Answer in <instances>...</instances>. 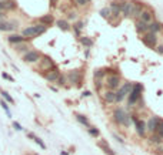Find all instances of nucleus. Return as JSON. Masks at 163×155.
Masks as SVG:
<instances>
[{"mask_svg": "<svg viewBox=\"0 0 163 155\" xmlns=\"http://www.w3.org/2000/svg\"><path fill=\"white\" fill-rule=\"evenodd\" d=\"M75 3L77 7H84V6H87V0H75Z\"/></svg>", "mask_w": 163, "mask_h": 155, "instance_id": "36", "label": "nucleus"}, {"mask_svg": "<svg viewBox=\"0 0 163 155\" xmlns=\"http://www.w3.org/2000/svg\"><path fill=\"white\" fill-rule=\"evenodd\" d=\"M56 3H57V0H50V4L53 6V7L56 6Z\"/></svg>", "mask_w": 163, "mask_h": 155, "instance_id": "45", "label": "nucleus"}, {"mask_svg": "<svg viewBox=\"0 0 163 155\" xmlns=\"http://www.w3.org/2000/svg\"><path fill=\"white\" fill-rule=\"evenodd\" d=\"M76 117V120H77V123H80L83 127H86V128H90V121L87 120V117H84V115H82V114H76L75 115Z\"/></svg>", "mask_w": 163, "mask_h": 155, "instance_id": "21", "label": "nucleus"}, {"mask_svg": "<svg viewBox=\"0 0 163 155\" xmlns=\"http://www.w3.org/2000/svg\"><path fill=\"white\" fill-rule=\"evenodd\" d=\"M4 16H6V14H4V12H0V20H2V19H4Z\"/></svg>", "mask_w": 163, "mask_h": 155, "instance_id": "46", "label": "nucleus"}, {"mask_svg": "<svg viewBox=\"0 0 163 155\" xmlns=\"http://www.w3.org/2000/svg\"><path fill=\"white\" fill-rule=\"evenodd\" d=\"M99 147L103 149V152H105L106 155H116V154H114V151L109 147V144L106 142V141H103V139H100V141H99Z\"/></svg>", "mask_w": 163, "mask_h": 155, "instance_id": "20", "label": "nucleus"}, {"mask_svg": "<svg viewBox=\"0 0 163 155\" xmlns=\"http://www.w3.org/2000/svg\"><path fill=\"white\" fill-rule=\"evenodd\" d=\"M79 40H80V43L86 47V49H90V47L93 46V40H92V39H89V37H84L83 36V37H80Z\"/></svg>", "mask_w": 163, "mask_h": 155, "instance_id": "26", "label": "nucleus"}, {"mask_svg": "<svg viewBox=\"0 0 163 155\" xmlns=\"http://www.w3.org/2000/svg\"><path fill=\"white\" fill-rule=\"evenodd\" d=\"M14 49H16V51H19V53H21V51H23V53H27V51H30L29 50V46L27 44H23V43H21V44H16L14 46Z\"/></svg>", "mask_w": 163, "mask_h": 155, "instance_id": "29", "label": "nucleus"}, {"mask_svg": "<svg viewBox=\"0 0 163 155\" xmlns=\"http://www.w3.org/2000/svg\"><path fill=\"white\" fill-rule=\"evenodd\" d=\"M67 78H69V81L70 83H75L76 86H80V73L77 71V70H73V71H70V73L67 74Z\"/></svg>", "mask_w": 163, "mask_h": 155, "instance_id": "15", "label": "nucleus"}, {"mask_svg": "<svg viewBox=\"0 0 163 155\" xmlns=\"http://www.w3.org/2000/svg\"><path fill=\"white\" fill-rule=\"evenodd\" d=\"M132 87H133V83H123V84L119 87V90H116V98H114V102L120 104L123 100H126L127 95L130 94V91H132Z\"/></svg>", "mask_w": 163, "mask_h": 155, "instance_id": "5", "label": "nucleus"}, {"mask_svg": "<svg viewBox=\"0 0 163 155\" xmlns=\"http://www.w3.org/2000/svg\"><path fill=\"white\" fill-rule=\"evenodd\" d=\"M0 94H2V97H3V100H4L6 102H7V104H14V100H13V98H12V95H10V94H9L7 91L2 90V91H0Z\"/></svg>", "mask_w": 163, "mask_h": 155, "instance_id": "28", "label": "nucleus"}, {"mask_svg": "<svg viewBox=\"0 0 163 155\" xmlns=\"http://www.w3.org/2000/svg\"><path fill=\"white\" fill-rule=\"evenodd\" d=\"M0 2H4V0H0Z\"/></svg>", "mask_w": 163, "mask_h": 155, "instance_id": "48", "label": "nucleus"}, {"mask_svg": "<svg viewBox=\"0 0 163 155\" xmlns=\"http://www.w3.org/2000/svg\"><path fill=\"white\" fill-rule=\"evenodd\" d=\"M122 86V77L120 74H109L105 77V87L106 90L116 91Z\"/></svg>", "mask_w": 163, "mask_h": 155, "instance_id": "4", "label": "nucleus"}, {"mask_svg": "<svg viewBox=\"0 0 163 155\" xmlns=\"http://www.w3.org/2000/svg\"><path fill=\"white\" fill-rule=\"evenodd\" d=\"M42 74H43V77L50 83H56L57 78L60 77V71H59V68L56 65L52 67V68H49V70H45V73H42Z\"/></svg>", "mask_w": 163, "mask_h": 155, "instance_id": "10", "label": "nucleus"}, {"mask_svg": "<svg viewBox=\"0 0 163 155\" xmlns=\"http://www.w3.org/2000/svg\"><path fill=\"white\" fill-rule=\"evenodd\" d=\"M67 19H69V20H76V19H77V13L70 12V13H69V16H67Z\"/></svg>", "mask_w": 163, "mask_h": 155, "instance_id": "38", "label": "nucleus"}, {"mask_svg": "<svg viewBox=\"0 0 163 155\" xmlns=\"http://www.w3.org/2000/svg\"><path fill=\"white\" fill-rule=\"evenodd\" d=\"M160 121H162V118L160 117H157V115H152L150 118L146 121V132H149V134H156V131H157V127H159Z\"/></svg>", "mask_w": 163, "mask_h": 155, "instance_id": "8", "label": "nucleus"}, {"mask_svg": "<svg viewBox=\"0 0 163 155\" xmlns=\"http://www.w3.org/2000/svg\"><path fill=\"white\" fill-rule=\"evenodd\" d=\"M113 137H114V138H116V139H117V141H119V142H120V144H123V139H122V138H120V137H119V135H117V134H113Z\"/></svg>", "mask_w": 163, "mask_h": 155, "instance_id": "42", "label": "nucleus"}, {"mask_svg": "<svg viewBox=\"0 0 163 155\" xmlns=\"http://www.w3.org/2000/svg\"><path fill=\"white\" fill-rule=\"evenodd\" d=\"M29 138H32V139H33L34 142L37 144V145H39L40 148H42V149H46V145H45V142H43L42 139L39 138L37 135H34V134H32V132H30V134H29Z\"/></svg>", "mask_w": 163, "mask_h": 155, "instance_id": "24", "label": "nucleus"}, {"mask_svg": "<svg viewBox=\"0 0 163 155\" xmlns=\"http://www.w3.org/2000/svg\"><path fill=\"white\" fill-rule=\"evenodd\" d=\"M147 141H149V144L153 145V147H162L163 145V139L160 138L157 134H152L150 137L147 138Z\"/></svg>", "mask_w": 163, "mask_h": 155, "instance_id": "18", "label": "nucleus"}, {"mask_svg": "<svg viewBox=\"0 0 163 155\" xmlns=\"http://www.w3.org/2000/svg\"><path fill=\"white\" fill-rule=\"evenodd\" d=\"M13 127H14L17 131H20V130H21V125H20L19 123H13Z\"/></svg>", "mask_w": 163, "mask_h": 155, "instance_id": "41", "label": "nucleus"}, {"mask_svg": "<svg viewBox=\"0 0 163 155\" xmlns=\"http://www.w3.org/2000/svg\"><path fill=\"white\" fill-rule=\"evenodd\" d=\"M155 50L160 54V56H163V44H157V46H156V49H155Z\"/></svg>", "mask_w": 163, "mask_h": 155, "instance_id": "39", "label": "nucleus"}, {"mask_svg": "<svg viewBox=\"0 0 163 155\" xmlns=\"http://www.w3.org/2000/svg\"><path fill=\"white\" fill-rule=\"evenodd\" d=\"M156 134L159 135L160 138L163 139V120L160 121V124H159V127H157V131H156Z\"/></svg>", "mask_w": 163, "mask_h": 155, "instance_id": "35", "label": "nucleus"}, {"mask_svg": "<svg viewBox=\"0 0 163 155\" xmlns=\"http://www.w3.org/2000/svg\"><path fill=\"white\" fill-rule=\"evenodd\" d=\"M120 3V14L125 19H130L133 13V0H119Z\"/></svg>", "mask_w": 163, "mask_h": 155, "instance_id": "7", "label": "nucleus"}, {"mask_svg": "<svg viewBox=\"0 0 163 155\" xmlns=\"http://www.w3.org/2000/svg\"><path fill=\"white\" fill-rule=\"evenodd\" d=\"M52 23H53V16H52V14H47V16L40 17V24H45L47 27V26H50Z\"/></svg>", "mask_w": 163, "mask_h": 155, "instance_id": "25", "label": "nucleus"}, {"mask_svg": "<svg viewBox=\"0 0 163 155\" xmlns=\"http://www.w3.org/2000/svg\"><path fill=\"white\" fill-rule=\"evenodd\" d=\"M2 76H3V78H6V80H9V81H14V78H13L12 77V76H7V74H6V73H3V74H2Z\"/></svg>", "mask_w": 163, "mask_h": 155, "instance_id": "40", "label": "nucleus"}, {"mask_svg": "<svg viewBox=\"0 0 163 155\" xmlns=\"http://www.w3.org/2000/svg\"><path fill=\"white\" fill-rule=\"evenodd\" d=\"M7 41L9 43H12V44H21V43H25L26 39L21 34H10L7 37Z\"/></svg>", "mask_w": 163, "mask_h": 155, "instance_id": "16", "label": "nucleus"}, {"mask_svg": "<svg viewBox=\"0 0 163 155\" xmlns=\"http://www.w3.org/2000/svg\"><path fill=\"white\" fill-rule=\"evenodd\" d=\"M40 57H42V54L39 53V51L30 50V51H27V53L23 56V61L25 63H37L39 60H40Z\"/></svg>", "mask_w": 163, "mask_h": 155, "instance_id": "12", "label": "nucleus"}, {"mask_svg": "<svg viewBox=\"0 0 163 155\" xmlns=\"http://www.w3.org/2000/svg\"><path fill=\"white\" fill-rule=\"evenodd\" d=\"M59 86H66V76H62L60 74V77L57 78V81H56Z\"/></svg>", "mask_w": 163, "mask_h": 155, "instance_id": "37", "label": "nucleus"}, {"mask_svg": "<svg viewBox=\"0 0 163 155\" xmlns=\"http://www.w3.org/2000/svg\"><path fill=\"white\" fill-rule=\"evenodd\" d=\"M56 26H57L60 30H63V31H69V30H70V24H69L67 20H57L56 21Z\"/></svg>", "mask_w": 163, "mask_h": 155, "instance_id": "23", "label": "nucleus"}, {"mask_svg": "<svg viewBox=\"0 0 163 155\" xmlns=\"http://www.w3.org/2000/svg\"><path fill=\"white\" fill-rule=\"evenodd\" d=\"M146 9V4L143 2H138V0H133V13H132V19L134 20H139V17L142 14V12Z\"/></svg>", "mask_w": 163, "mask_h": 155, "instance_id": "11", "label": "nucleus"}, {"mask_svg": "<svg viewBox=\"0 0 163 155\" xmlns=\"http://www.w3.org/2000/svg\"><path fill=\"white\" fill-rule=\"evenodd\" d=\"M6 10V6H4L3 2H0V12H4Z\"/></svg>", "mask_w": 163, "mask_h": 155, "instance_id": "43", "label": "nucleus"}, {"mask_svg": "<svg viewBox=\"0 0 163 155\" xmlns=\"http://www.w3.org/2000/svg\"><path fill=\"white\" fill-rule=\"evenodd\" d=\"M134 26H136V31L139 33V34H146V33H149V27H147L146 23H143L142 20H136V23H134Z\"/></svg>", "mask_w": 163, "mask_h": 155, "instance_id": "17", "label": "nucleus"}, {"mask_svg": "<svg viewBox=\"0 0 163 155\" xmlns=\"http://www.w3.org/2000/svg\"><path fill=\"white\" fill-rule=\"evenodd\" d=\"M0 105H2V108H3L4 111H6V114L9 115V117H12V114H10V110H9V105H7V102L4 101L3 98L0 100Z\"/></svg>", "mask_w": 163, "mask_h": 155, "instance_id": "34", "label": "nucleus"}, {"mask_svg": "<svg viewBox=\"0 0 163 155\" xmlns=\"http://www.w3.org/2000/svg\"><path fill=\"white\" fill-rule=\"evenodd\" d=\"M142 93H143V86L140 83H133V87H132V91L127 95V104L130 107L136 105L140 100H142Z\"/></svg>", "mask_w": 163, "mask_h": 155, "instance_id": "2", "label": "nucleus"}, {"mask_svg": "<svg viewBox=\"0 0 163 155\" xmlns=\"http://www.w3.org/2000/svg\"><path fill=\"white\" fill-rule=\"evenodd\" d=\"M142 43L145 46H147L149 49H156V46H157V34H153V33H146V34H143L142 37Z\"/></svg>", "mask_w": 163, "mask_h": 155, "instance_id": "9", "label": "nucleus"}, {"mask_svg": "<svg viewBox=\"0 0 163 155\" xmlns=\"http://www.w3.org/2000/svg\"><path fill=\"white\" fill-rule=\"evenodd\" d=\"M139 20H142L143 23L149 24V23H152V21L155 20V12H153L152 9L146 7V9H145V10L142 12V14H140V17H139Z\"/></svg>", "mask_w": 163, "mask_h": 155, "instance_id": "13", "label": "nucleus"}, {"mask_svg": "<svg viewBox=\"0 0 163 155\" xmlns=\"http://www.w3.org/2000/svg\"><path fill=\"white\" fill-rule=\"evenodd\" d=\"M82 95H83V97H90V95H92V93H90V91H83V94H82Z\"/></svg>", "mask_w": 163, "mask_h": 155, "instance_id": "44", "label": "nucleus"}, {"mask_svg": "<svg viewBox=\"0 0 163 155\" xmlns=\"http://www.w3.org/2000/svg\"><path fill=\"white\" fill-rule=\"evenodd\" d=\"M90 2H92V0H87V3H90Z\"/></svg>", "mask_w": 163, "mask_h": 155, "instance_id": "47", "label": "nucleus"}, {"mask_svg": "<svg viewBox=\"0 0 163 155\" xmlns=\"http://www.w3.org/2000/svg\"><path fill=\"white\" fill-rule=\"evenodd\" d=\"M99 14H100V16L103 17V19H106V20H109V19L112 17V12H110V9H109V7H103V9H100Z\"/></svg>", "mask_w": 163, "mask_h": 155, "instance_id": "27", "label": "nucleus"}, {"mask_svg": "<svg viewBox=\"0 0 163 155\" xmlns=\"http://www.w3.org/2000/svg\"><path fill=\"white\" fill-rule=\"evenodd\" d=\"M87 132L90 137H93V138H97L99 135H100V131L97 130L96 127H90V128H87Z\"/></svg>", "mask_w": 163, "mask_h": 155, "instance_id": "31", "label": "nucleus"}, {"mask_svg": "<svg viewBox=\"0 0 163 155\" xmlns=\"http://www.w3.org/2000/svg\"><path fill=\"white\" fill-rule=\"evenodd\" d=\"M147 27H149V31L153 33V34H157L159 31H162V30H163V24H162V23H159V21H156V20H153L152 23H149Z\"/></svg>", "mask_w": 163, "mask_h": 155, "instance_id": "14", "label": "nucleus"}, {"mask_svg": "<svg viewBox=\"0 0 163 155\" xmlns=\"http://www.w3.org/2000/svg\"><path fill=\"white\" fill-rule=\"evenodd\" d=\"M47 30V27L45 24H34V26H29V27H26L23 29L21 31V36L25 37V39H34V37L40 36L43 33Z\"/></svg>", "mask_w": 163, "mask_h": 155, "instance_id": "3", "label": "nucleus"}, {"mask_svg": "<svg viewBox=\"0 0 163 155\" xmlns=\"http://www.w3.org/2000/svg\"><path fill=\"white\" fill-rule=\"evenodd\" d=\"M13 30V26L10 21H6L4 19L0 20V31H12Z\"/></svg>", "mask_w": 163, "mask_h": 155, "instance_id": "22", "label": "nucleus"}, {"mask_svg": "<svg viewBox=\"0 0 163 155\" xmlns=\"http://www.w3.org/2000/svg\"><path fill=\"white\" fill-rule=\"evenodd\" d=\"M112 118H113V121H114L116 125H122V127H125V128H129L130 124H132L130 114L125 110V108H122V107H116V108L113 110Z\"/></svg>", "mask_w": 163, "mask_h": 155, "instance_id": "1", "label": "nucleus"}, {"mask_svg": "<svg viewBox=\"0 0 163 155\" xmlns=\"http://www.w3.org/2000/svg\"><path fill=\"white\" fill-rule=\"evenodd\" d=\"M130 118H132V123L134 124L136 134L140 138H146V121H143L142 118H138V115L134 114H130Z\"/></svg>", "mask_w": 163, "mask_h": 155, "instance_id": "6", "label": "nucleus"}, {"mask_svg": "<svg viewBox=\"0 0 163 155\" xmlns=\"http://www.w3.org/2000/svg\"><path fill=\"white\" fill-rule=\"evenodd\" d=\"M103 87H105V78H96L95 80V88L97 91H100Z\"/></svg>", "mask_w": 163, "mask_h": 155, "instance_id": "30", "label": "nucleus"}, {"mask_svg": "<svg viewBox=\"0 0 163 155\" xmlns=\"http://www.w3.org/2000/svg\"><path fill=\"white\" fill-rule=\"evenodd\" d=\"M114 98H116V91L106 90L105 93H103V100H105V102H107V104H113V102H114Z\"/></svg>", "mask_w": 163, "mask_h": 155, "instance_id": "19", "label": "nucleus"}, {"mask_svg": "<svg viewBox=\"0 0 163 155\" xmlns=\"http://www.w3.org/2000/svg\"><path fill=\"white\" fill-rule=\"evenodd\" d=\"M93 76H95V80H96V78H105L106 77L105 68H97V70H95Z\"/></svg>", "mask_w": 163, "mask_h": 155, "instance_id": "32", "label": "nucleus"}, {"mask_svg": "<svg viewBox=\"0 0 163 155\" xmlns=\"http://www.w3.org/2000/svg\"><path fill=\"white\" fill-rule=\"evenodd\" d=\"M3 3H4V6H6V10H9V9H10V10H13V9L17 7V4H16V2H14V0H4Z\"/></svg>", "mask_w": 163, "mask_h": 155, "instance_id": "33", "label": "nucleus"}]
</instances>
